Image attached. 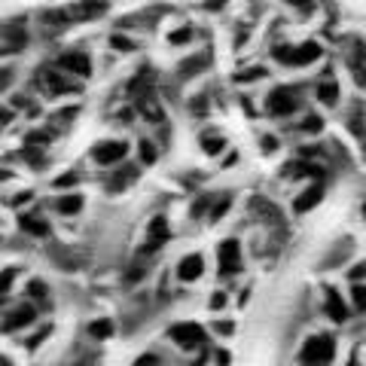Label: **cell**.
I'll return each mask as SVG.
<instances>
[{
	"label": "cell",
	"instance_id": "obj_43",
	"mask_svg": "<svg viewBox=\"0 0 366 366\" xmlns=\"http://www.w3.org/2000/svg\"><path fill=\"white\" fill-rule=\"evenodd\" d=\"M13 117H16V113H13V110H6V107H0V125H6L9 119H13Z\"/></svg>",
	"mask_w": 366,
	"mask_h": 366
},
{
	"label": "cell",
	"instance_id": "obj_8",
	"mask_svg": "<svg viewBox=\"0 0 366 366\" xmlns=\"http://www.w3.org/2000/svg\"><path fill=\"white\" fill-rule=\"evenodd\" d=\"M242 272V244H238V238H226L220 244V274H235Z\"/></svg>",
	"mask_w": 366,
	"mask_h": 366
},
{
	"label": "cell",
	"instance_id": "obj_45",
	"mask_svg": "<svg viewBox=\"0 0 366 366\" xmlns=\"http://www.w3.org/2000/svg\"><path fill=\"white\" fill-rule=\"evenodd\" d=\"M363 274H366V269H363V266H357V269H351V281H354V278H363Z\"/></svg>",
	"mask_w": 366,
	"mask_h": 366
},
{
	"label": "cell",
	"instance_id": "obj_31",
	"mask_svg": "<svg viewBox=\"0 0 366 366\" xmlns=\"http://www.w3.org/2000/svg\"><path fill=\"white\" fill-rule=\"evenodd\" d=\"M351 300H354V305H357V312H366V287L363 284H354L351 287Z\"/></svg>",
	"mask_w": 366,
	"mask_h": 366
},
{
	"label": "cell",
	"instance_id": "obj_24",
	"mask_svg": "<svg viewBox=\"0 0 366 366\" xmlns=\"http://www.w3.org/2000/svg\"><path fill=\"white\" fill-rule=\"evenodd\" d=\"M266 76H269L266 67H247V71L235 74V83H254V79H266Z\"/></svg>",
	"mask_w": 366,
	"mask_h": 366
},
{
	"label": "cell",
	"instance_id": "obj_48",
	"mask_svg": "<svg viewBox=\"0 0 366 366\" xmlns=\"http://www.w3.org/2000/svg\"><path fill=\"white\" fill-rule=\"evenodd\" d=\"M0 244H4V238H0Z\"/></svg>",
	"mask_w": 366,
	"mask_h": 366
},
{
	"label": "cell",
	"instance_id": "obj_27",
	"mask_svg": "<svg viewBox=\"0 0 366 366\" xmlns=\"http://www.w3.org/2000/svg\"><path fill=\"white\" fill-rule=\"evenodd\" d=\"M137 153H141V162H144V165H153L156 159H159L156 147H153L150 141H141V144H137Z\"/></svg>",
	"mask_w": 366,
	"mask_h": 366
},
{
	"label": "cell",
	"instance_id": "obj_38",
	"mask_svg": "<svg viewBox=\"0 0 366 366\" xmlns=\"http://www.w3.org/2000/svg\"><path fill=\"white\" fill-rule=\"evenodd\" d=\"M223 6H226V0H204V9H208V13H220Z\"/></svg>",
	"mask_w": 366,
	"mask_h": 366
},
{
	"label": "cell",
	"instance_id": "obj_28",
	"mask_svg": "<svg viewBox=\"0 0 366 366\" xmlns=\"http://www.w3.org/2000/svg\"><path fill=\"white\" fill-rule=\"evenodd\" d=\"M76 180H79V177H76V171H67V174H59V177H55V180H52V187H55V189H59V192H61V189H71V187H74V183H76Z\"/></svg>",
	"mask_w": 366,
	"mask_h": 366
},
{
	"label": "cell",
	"instance_id": "obj_23",
	"mask_svg": "<svg viewBox=\"0 0 366 366\" xmlns=\"http://www.w3.org/2000/svg\"><path fill=\"white\" fill-rule=\"evenodd\" d=\"M250 208H254V214H257V217H266V220H274V223L281 220L278 211H274V204H272V202H266V199H250Z\"/></svg>",
	"mask_w": 366,
	"mask_h": 366
},
{
	"label": "cell",
	"instance_id": "obj_2",
	"mask_svg": "<svg viewBox=\"0 0 366 366\" xmlns=\"http://www.w3.org/2000/svg\"><path fill=\"white\" fill-rule=\"evenodd\" d=\"M333 354H336L333 336H315V339H308L302 345L300 357H302L305 366H330L333 363Z\"/></svg>",
	"mask_w": 366,
	"mask_h": 366
},
{
	"label": "cell",
	"instance_id": "obj_9",
	"mask_svg": "<svg viewBox=\"0 0 366 366\" xmlns=\"http://www.w3.org/2000/svg\"><path fill=\"white\" fill-rule=\"evenodd\" d=\"M168 336L174 339L180 348H199L204 342V330L199 324H174L168 330Z\"/></svg>",
	"mask_w": 366,
	"mask_h": 366
},
{
	"label": "cell",
	"instance_id": "obj_20",
	"mask_svg": "<svg viewBox=\"0 0 366 366\" xmlns=\"http://www.w3.org/2000/svg\"><path fill=\"white\" fill-rule=\"evenodd\" d=\"M129 180H137V168H134V165H122L117 174H113V180L107 183V187H110L113 192H119V189L129 187Z\"/></svg>",
	"mask_w": 366,
	"mask_h": 366
},
{
	"label": "cell",
	"instance_id": "obj_16",
	"mask_svg": "<svg viewBox=\"0 0 366 366\" xmlns=\"http://www.w3.org/2000/svg\"><path fill=\"white\" fill-rule=\"evenodd\" d=\"M320 199H324V183H312V187L296 199V211H312Z\"/></svg>",
	"mask_w": 366,
	"mask_h": 366
},
{
	"label": "cell",
	"instance_id": "obj_15",
	"mask_svg": "<svg viewBox=\"0 0 366 366\" xmlns=\"http://www.w3.org/2000/svg\"><path fill=\"white\" fill-rule=\"evenodd\" d=\"M71 13H74L71 19H101L107 13V4L104 0H83V4H76Z\"/></svg>",
	"mask_w": 366,
	"mask_h": 366
},
{
	"label": "cell",
	"instance_id": "obj_17",
	"mask_svg": "<svg viewBox=\"0 0 366 366\" xmlns=\"http://www.w3.org/2000/svg\"><path fill=\"white\" fill-rule=\"evenodd\" d=\"M327 315L333 317L336 324L348 320V308H345V302H342V296L336 290H327Z\"/></svg>",
	"mask_w": 366,
	"mask_h": 366
},
{
	"label": "cell",
	"instance_id": "obj_19",
	"mask_svg": "<svg viewBox=\"0 0 366 366\" xmlns=\"http://www.w3.org/2000/svg\"><path fill=\"white\" fill-rule=\"evenodd\" d=\"M113 330H117V324H113L110 317H101V320H92V324H89V336L98 339V342H104V339L113 336Z\"/></svg>",
	"mask_w": 366,
	"mask_h": 366
},
{
	"label": "cell",
	"instance_id": "obj_21",
	"mask_svg": "<svg viewBox=\"0 0 366 366\" xmlns=\"http://www.w3.org/2000/svg\"><path fill=\"white\" fill-rule=\"evenodd\" d=\"M16 278H19V269H16V266L0 269V302H4L6 296L13 293V287H16Z\"/></svg>",
	"mask_w": 366,
	"mask_h": 366
},
{
	"label": "cell",
	"instance_id": "obj_6",
	"mask_svg": "<svg viewBox=\"0 0 366 366\" xmlns=\"http://www.w3.org/2000/svg\"><path fill=\"white\" fill-rule=\"evenodd\" d=\"M37 83H40V89H43L49 98L71 95V92H76V86L71 83V79H67V74L59 71V67H43V71L37 74Z\"/></svg>",
	"mask_w": 366,
	"mask_h": 366
},
{
	"label": "cell",
	"instance_id": "obj_22",
	"mask_svg": "<svg viewBox=\"0 0 366 366\" xmlns=\"http://www.w3.org/2000/svg\"><path fill=\"white\" fill-rule=\"evenodd\" d=\"M199 147H202V150L208 153V156H217V153H220L223 147H226V141H223L220 134H208V132H204V134L199 137Z\"/></svg>",
	"mask_w": 366,
	"mask_h": 366
},
{
	"label": "cell",
	"instance_id": "obj_39",
	"mask_svg": "<svg viewBox=\"0 0 366 366\" xmlns=\"http://www.w3.org/2000/svg\"><path fill=\"white\" fill-rule=\"evenodd\" d=\"M223 305H226V293H214V296H211V308H217V312H220Z\"/></svg>",
	"mask_w": 366,
	"mask_h": 366
},
{
	"label": "cell",
	"instance_id": "obj_35",
	"mask_svg": "<svg viewBox=\"0 0 366 366\" xmlns=\"http://www.w3.org/2000/svg\"><path fill=\"white\" fill-rule=\"evenodd\" d=\"M13 76H16V71H9V67H0V92L13 83Z\"/></svg>",
	"mask_w": 366,
	"mask_h": 366
},
{
	"label": "cell",
	"instance_id": "obj_13",
	"mask_svg": "<svg viewBox=\"0 0 366 366\" xmlns=\"http://www.w3.org/2000/svg\"><path fill=\"white\" fill-rule=\"evenodd\" d=\"M165 242H168V220H165V217H156V220L150 223V242L144 244L141 254H153V250L162 247Z\"/></svg>",
	"mask_w": 366,
	"mask_h": 366
},
{
	"label": "cell",
	"instance_id": "obj_47",
	"mask_svg": "<svg viewBox=\"0 0 366 366\" xmlns=\"http://www.w3.org/2000/svg\"><path fill=\"white\" fill-rule=\"evenodd\" d=\"M348 366H360V363H357V360H351V363H348Z\"/></svg>",
	"mask_w": 366,
	"mask_h": 366
},
{
	"label": "cell",
	"instance_id": "obj_44",
	"mask_svg": "<svg viewBox=\"0 0 366 366\" xmlns=\"http://www.w3.org/2000/svg\"><path fill=\"white\" fill-rule=\"evenodd\" d=\"M217 354V363L220 366H229V351H214Z\"/></svg>",
	"mask_w": 366,
	"mask_h": 366
},
{
	"label": "cell",
	"instance_id": "obj_14",
	"mask_svg": "<svg viewBox=\"0 0 366 366\" xmlns=\"http://www.w3.org/2000/svg\"><path fill=\"white\" fill-rule=\"evenodd\" d=\"M83 196H79V192H71V196H59L55 199V214H61V217H76L79 211H83Z\"/></svg>",
	"mask_w": 366,
	"mask_h": 366
},
{
	"label": "cell",
	"instance_id": "obj_3",
	"mask_svg": "<svg viewBox=\"0 0 366 366\" xmlns=\"http://www.w3.org/2000/svg\"><path fill=\"white\" fill-rule=\"evenodd\" d=\"M34 320H37V305L31 302H21V305H13L6 308L4 317H0V333H21V330H28Z\"/></svg>",
	"mask_w": 366,
	"mask_h": 366
},
{
	"label": "cell",
	"instance_id": "obj_7",
	"mask_svg": "<svg viewBox=\"0 0 366 366\" xmlns=\"http://www.w3.org/2000/svg\"><path fill=\"white\" fill-rule=\"evenodd\" d=\"M55 67H59L61 74L67 76H76V79H89L92 76V59L86 52H61L59 59H55Z\"/></svg>",
	"mask_w": 366,
	"mask_h": 366
},
{
	"label": "cell",
	"instance_id": "obj_33",
	"mask_svg": "<svg viewBox=\"0 0 366 366\" xmlns=\"http://www.w3.org/2000/svg\"><path fill=\"white\" fill-rule=\"evenodd\" d=\"M284 4H290V6H296V9H300V13H312V9H315V4H317V0H284Z\"/></svg>",
	"mask_w": 366,
	"mask_h": 366
},
{
	"label": "cell",
	"instance_id": "obj_4",
	"mask_svg": "<svg viewBox=\"0 0 366 366\" xmlns=\"http://www.w3.org/2000/svg\"><path fill=\"white\" fill-rule=\"evenodd\" d=\"M266 110L272 113V117H290V113L300 110V92H296L293 86L272 89L269 98H266Z\"/></svg>",
	"mask_w": 366,
	"mask_h": 366
},
{
	"label": "cell",
	"instance_id": "obj_10",
	"mask_svg": "<svg viewBox=\"0 0 366 366\" xmlns=\"http://www.w3.org/2000/svg\"><path fill=\"white\" fill-rule=\"evenodd\" d=\"M19 226H21V232H28L34 238H46L52 232L49 223H46V217H40L37 211H31V214H21L19 217Z\"/></svg>",
	"mask_w": 366,
	"mask_h": 366
},
{
	"label": "cell",
	"instance_id": "obj_41",
	"mask_svg": "<svg viewBox=\"0 0 366 366\" xmlns=\"http://www.w3.org/2000/svg\"><path fill=\"white\" fill-rule=\"evenodd\" d=\"M204 208H208V199H199L196 204H192V217H202V214H204Z\"/></svg>",
	"mask_w": 366,
	"mask_h": 366
},
{
	"label": "cell",
	"instance_id": "obj_1",
	"mask_svg": "<svg viewBox=\"0 0 366 366\" xmlns=\"http://www.w3.org/2000/svg\"><path fill=\"white\" fill-rule=\"evenodd\" d=\"M274 59L287 67H308L320 59V46L315 40L300 43V46H274Z\"/></svg>",
	"mask_w": 366,
	"mask_h": 366
},
{
	"label": "cell",
	"instance_id": "obj_29",
	"mask_svg": "<svg viewBox=\"0 0 366 366\" xmlns=\"http://www.w3.org/2000/svg\"><path fill=\"white\" fill-rule=\"evenodd\" d=\"M189 40H192V28H177V31L168 34V43L171 46H180V43H189Z\"/></svg>",
	"mask_w": 366,
	"mask_h": 366
},
{
	"label": "cell",
	"instance_id": "obj_40",
	"mask_svg": "<svg viewBox=\"0 0 366 366\" xmlns=\"http://www.w3.org/2000/svg\"><path fill=\"white\" fill-rule=\"evenodd\" d=\"M134 366H159V357H153V354H144V357L137 360Z\"/></svg>",
	"mask_w": 366,
	"mask_h": 366
},
{
	"label": "cell",
	"instance_id": "obj_12",
	"mask_svg": "<svg viewBox=\"0 0 366 366\" xmlns=\"http://www.w3.org/2000/svg\"><path fill=\"white\" fill-rule=\"evenodd\" d=\"M202 272H204V259H202L199 254H189V257H183V259H180L177 278H180V281H199V278H202Z\"/></svg>",
	"mask_w": 366,
	"mask_h": 366
},
{
	"label": "cell",
	"instance_id": "obj_25",
	"mask_svg": "<svg viewBox=\"0 0 366 366\" xmlns=\"http://www.w3.org/2000/svg\"><path fill=\"white\" fill-rule=\"evenodd\" d=\"M110 46H113L117 52H134V49H137V43L129 37V34H113V37H110Z\"/></svg>",
	"mask_w": 366,
	"mask_h": 366
},
{
	"label": "cell",
	"instance_id": "obj_36",
	"mask_svg": "<svg viewBox=\"0 0 366 366\" xmlns=\"http://www.w3.org/2000/svg\"><path fill=\"white\" fill-rule=\"evenodd\" d=\"M192 113H196V117H202V113H204V107H208V95H199L196 101H192Z\"/></svg>",
	"mask_w": 366,
	"mask_h": 366
},
{
	"label": "cell",
	"instance_id": "obj_18",
	"mask_svg": "<svg viewBox=\"0 0 366 366\" xmlns=\"http://www.w3.org/2000/svg\"><path fill=\"white\" fill-rule=\"evenodd\" d=\"M317 101H320V104H327V107L339 104V83H336V79H327V83L317 86Z\"/></svg>",
	"mask_w": 366,
	"mask_h": 366
},
{
	"label": "cell",
	"instance_id": "obj_26",
	"mask_svg": "<svg viewBox=\"0 0 366 366\" xmlns=\"http://www.w3.org/2000/svg\"><path fill=\"white\" fill-rule=\"evenodd\" d=\"M52 336V324H46V327H40V333H34L28 342H25V345H28V351H37L40 345H43V342L46 339H49Z\"/></svg>",
	"mask_w": 366,
	"mask_h": 366
},
{
	"label": "cell",
	"instance_id": "obj_46",
	"mask_svg": "<svg viewBox=\"0 0 366 366\" xmlns=\"http://www.w3.org/2000/svg\"><path fill=\"white\" fill-rule=\"evenodd\" d=\"M0 366H13V360H9V357H4V354H0Z\"/></svg>",
	"mask_w": 366,
	"mask_h": 366
},
{
	"label": "cell",
	"instance_id": "obj_32",
	"mask_svg": "<svg viewBox=\"0 0 366 366\" xmlns=\"http://www.w3.org/2000/svg\"><path fill=\"white\" fill-rule=\"evenodd\" d=\"M320 129H324V122H320V117H308V119L302 122V132H308V134H317Z\"/></svg>",
	"mask_w": 366,
	"mask_h": 366
},
{
	"label": "cell",
	"instance_id": "obj_42",
	"mask_svg": "<svg viewBox=\"0 0 366 366\" xmlns=\"http://www.w3.org/2000/svg\"><path fill=\"white\" fill-rule=\"evenodd\" d=\"M274 147H278V141H274V137H262V150H266V153H272Z\"/></svg>",
	"mask_w": 366,
	"mask_h": 366
},
{
	"label": "cell",
	"instance_id": "obj_34",
	"mask_svg": "<svg viewBox=\"0 0 366 366\" xmlns=\"http://www.w3.org/2000/svg\"><path fill=\"white\" fill-rule=\"evenodd\" d=\"M214 330L220 336H232L235 333V324H232V320H220V324H214Z\"/></svg>",
	"mask_w": 366,
	"mask_h": 366
},
{
	"label": "cell",
	"instance_id": "obj_37",
	"mask_svg": "<svg viewBox=\"0 0 366 366\" xmlns=\"http://www.w3.org/2000/svg\"><path fill=\"white\" fill-rule=\"evenodd\" d=\"M226 208H229V199H220L217 202V208H214V214H211V220H220V217L226 214Z\"/></svg>",
	"mask_w": 366,
	"mask_h": 366
},
{
	"label": "cell",
	"instance_id": "obj_5",
	"mask_svg": "<svg viewBox=\"0 0 366 366\" xmlns=\"http://www.w3.org/2000/svg\"><path fill=\"white\" fill-rule=\"evenodd\" d=\"M89 156H92V162L101 165V168H117V165H122V159L129 156V144L125 141H101V144L92 147Z\"/></svg>",
	"mask_w": 366,
	"mask_h": 366
},
{
	"label": "cell",
	"instance_id": "obj_30",
	"mask_svg": "<svg viewBox=\"0 0 366 366\" xmlns=\"http://www.w3.org/2000/svg\"><path fill=\"white\" fill-rule=\"evenodd\" d=\"M28 296H31V300H46V296H49V287H46V284L43 281H31L28 284Z\"/></svg>",
	"mask_w": 366,
	"mask_h": 366
},
{
	"label": "cell",
	"instance_id": "obj_11",
	"mask_svg": "<svg viewBox=\"0 0 366 366\" xmlns=\"http://www.w3.org/2000/svg\"><path fill=\"white\" fill-rule=\"evenodd\" d=\"M211 67V55L208 52H199V55H192V59H187L180 67H177V76L180 79H192V76H199L202 71H208Z\"/></svg>",
	"mask_w": 366,
	"mask_h": 366
}]
</instances>
